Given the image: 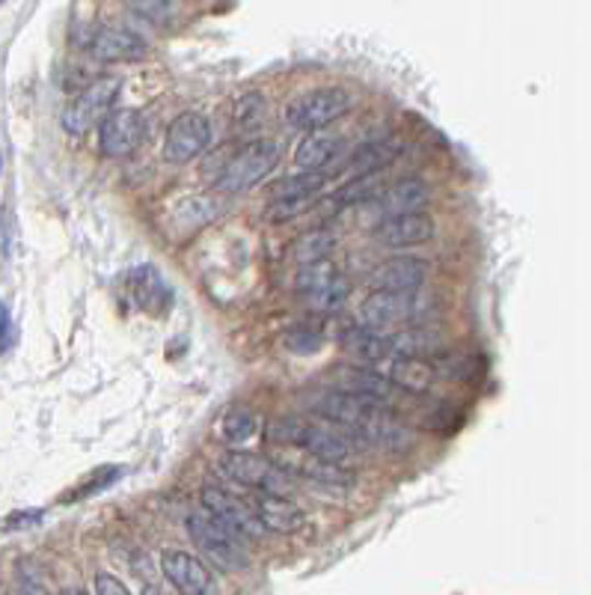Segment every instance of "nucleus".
<instances>
[{
  "label": "nucleus",
  "instance_id": "1",
  "mask_svg": "<svg viewBox=\"0 0 591 595\" xmlns=\"http://www.w3.org/2000/svg\"><path fill=\"white\" fill-rule=\"evenodd\" d=\"M312 411L324 417L327 423L339 426L342 432H348L352 438L363 434L366 441H375V444H392L401 434V426L390 405L375 403V399L327 390L312 399Z\"/></svg>",
  "mask_w": 591,
  "mask_h": 595
},
{
  "label": "nucleus",
  "instance_id": "2",
  "mask_svg": "<svg viewBox=\"0 0 591 595\" xmlns=\"http://www.w3.org/2000/svg\"><path fill=\"white\" fill-rule=\"evenodd\" d=\"M268 438L274 444H286L301 450L306 455H315L321 462L339 464L354 453L352 434L342 432L339 426L333 423H319V420H301V417H291V420H280V423L268 426Z\"/></svg>",
  "mask_w": 591,
  "mask_h": 595
},
{
  "label": "nucleus",
  "instance_id": "3",
  "mask_svg": "<svg viewBox=\"0 0 591 595\" xmlns=\"http://www.w3.org/2000/svg\"><path fill=\"white\" fill-rule=\"evenodd\" d=\"M188 536L200 548L202 557L223 572H244L250 565V554L244 548V539L235 536L230 527L214 521L209 513L188 515Z\"/></svg>",
  "mask_w": 591,
  "mask_h": 595
},
{
  "label": "nucleus",
  "instance_id": "4",
  "mask_svg": "<svg viewBox=\"0 0 591 595\" xmlns=\"http://www.w3.org/2000/svg\"><path fill=\"white\" fill-rule=\"evenodd\" d=\"M294 289H298L303 307L312 313H336L352 295V286L331 260L303 265L298 272V280H294Z\"/></svg>",
  "mask_w": 591,
  "mask_h": 595
},
{
  "label": "nucleus",
  "instance_id": "5",
  "mask_svg": "<svg viewBox=\"0 0 591 595\" xmlns=\"http://www.w3.org/2000/svg\"><path fill=\"white\" fill-rule=\"evenodd\" d=\"M280 162V146L268 137L250 141L232 155L226 167L218 176V188L226 194L250 191L253 185H259L268 173Z\"/></svg>",
  "mask_w": 591,
  "mask_h": 595
},
{
  "label": "nucleus",
  "instance_id": "6",
  "mask_svg": "<svg viewBox=\"0 0 591 595\" xmlns=\"http://www.w3.org/2000/svg\"><path fill=\"white\" fill-rule=\"evenodd\" d=\"M352 111V96L339 87H324V90H310L294 96L286 104V122L291 129H301V132H324L331 122Z\"/></svg>",
  "mask_w": 591,
  "mask_h": 595
},
{
  "label": "nucleus",
  "instance_id": "7",
  "mask_svg": "<svg viewBox=\"0 0 591 595\" xmlns=\"http://www.w3.org/2000/svg\"><path fill=\"white\" fill-rule=\"evenodd\" d=\"M221 471L230 476L232 483L253 488L259 495L289 497L291 476L282 474L268 455L247 453V450H230V453L221 455Z\"/></svg>",
  "mask_w": 591,
  "mask_h": 595
},
{
  "label": "nucleus",
  "instance_id": "8",
  "mask_svg": "<svg viewBox=\"0 0 591 595\" xmlns=\"http://www.w3.org/2000/svg\"><path fill=\"white\" fill-rule=\"evenodd\" d=\"M120 90V78H99V81H92L90 87H83V90L69 101L66 113H63V129H66L71 137H83L92 125H101V120L111 113Z\"/></svg>",
  "mask_w": 591,
  "mask_h": 595
},
{
  "label": "nucleus",
  "instance_id": "9",
  "mask_svg": "<svg viewBox=\"0 0 591 595\" xmlns=\"http://www.w3.org/2000/svg\"><path fill=\"white\" fill-rule=\"evenodd\" d=\"M149 134L146 117L134 108L111 111L99 125V150L104 158H129Z\"/></svg>",
  "mask_w": 591,
  "mask_h": 595
},
{
  "label": "nucleus",
  "instance_id": "10",
  "mask_svg": "<svg viewBox=\"0 0 591 595\" xmlns=\"http://www.w3.org/2000/svg\"><path fill=\"white\" fill-rule=\"evenodd\" d=\"M211 146V122L197 111L179 113L164 137V158L170 164H188Z\"/></svg>",
  "mask_w": 591,
  "mask_h": 595
},
{
  "label": "nucleus",
  "instance_id": "11",
  "mask_svg": "<svg viewBox=\"0 0 591 595\" xmlns=\"http://www.w3.org/2000/svg\"><path fill=\"white\" fill-rule=\"evenodd\" d=\"M160 572L167 577V584L179 595H218V577L200 557L188 551H164L160 554Z\"/></svg>",
  "mask_w": 591,
  "mask_h": 595
},
{
  "label": "nucleus",
  "instance_id": "12",
  "mask_svg": "<svg viewBox=\"0 0 591 595\" xmlns=\"http://www.w3.org/2000/svg\"><path fill=\"white\" fill-rule=\"evenodd\" d=\"M282 474L301 476V480H310L315 485H324V488H348L354 483V476L333 462H321L315 455H306L294 447H286L277 455H268Z\"/></svg>",
  "mask_w": 591,
  "mask_h": 595
},
{
  "label": "nucleus",
  "instance_id": "13",
  "mask_svg": "<svg viewBox=\"0 0 591 595\" xmlns=\"http://www.w3.org/2000/svg\"><path fill=\"white\" fill-rule=\"evenodd\" d=\"M202 506H205V513L214 518V521H221L223 527H230L235 536H259L261 527L256 525V515H253L250 504L244 500V497L232 495L221 485H205L202 488Z\"/></svg>",
  "mask_w": 591,
  "mask_h": 595
},
{
  "label": "nucleus",
  "instance_id": "14",
  "mask_svg": "<svg viewBox=\"0 0 591 595\" xmlns=\"http://www.w3.org/2000/svg\"><path fill=\"white\" fill-rule=\"evenodd\" d=\"M363 322L371 331L390 333V328L411 322L413 316L420 313V301L416 295H395V293H371L360 307Z\"/></svg>",
  "mask_w": 591,
  "mask_h": 595
},
{
  "label": "nucleus",
  "instance_id": "15",
  "mask_svg": "<svg viewBox=\"0 0 591 595\" xmlns=\"http://www.w3.org/2000/svg\"><path fill=\"white\" fill-rule=\"evenodd\" d=\"M428 277V265L420 256H395L387 260L371 272V286L375 293H395V295H416L422 283Z\"/></svg>",
  "mask_w": 591,
  "mask_h": 595
},
{
  "label": "nucleus",
  "instance_id": "16",
  "mask_svg": "<svg viewBox=\"0 0 591 595\" xmlns=\"http://www.w3.org/2000/svg\"><path fill=\"white\" fill-rule=\"evenodd\" d=\"M434 239V221L428 214L411 212V214H395V218H383L375 227V242L383 247H420V244L432 242Z\"/></svg>",
  "mask_w": 591,
  "mask_h": 595
},
{
  "label": "nucleus",
  "instance_id": "17",
  "mask_svg": "<svg viewBox=\"0 0 591 595\" xmlns=\"http://www.w3.org/2000/svg\"><path fill=\"white\" fill-rule=\"evenodd\" d=\"M333 378V390L345 396H360V399H375V403L390 405L392 396L399 394L387 375L375 373V370H366V366H339Z\"/></svg>",
  "mask_w": 591,
  "mask_h": 595
},
{
  "label": "nucleus",
  "instance_id": "18",
  "mask_svg": "<svg viewBox=\"0 0 591 595\" xmlns=\"http://www.w3.org/2000/svg\"><path fill=\"white\" fill-rule=\"evenodd\" d=\"M90 54L99 63H134L146 57V42L125 27H99L90 40Z\"/></svg>",
  "mask_w": 591,
  "mask_h": 595
},
{
  "label": "nucleus",
  "instance_id": "19",
  "mask_svg": "<svg viewBox=\"0 0 591 595\" xmlns=\"http://www.w3.org/2000/svg\"><path fill=\"white\" fill-rule=\"evenodd\" d=\"M250 509L256 515V525L261 527V533L265 530H271V533H298L303 521H306L303 509L291 497L259 495L250 504Z\"/></svg>",
  "mask_w": 591,
  "mask_h": 595
},
{
  "label": "nucleus",
  "instance_id": "20",
  "mask_svg": "<svg viewBox=\"0 0 591 595\" xmlns=\"http://www.w3.org/2000/svg\"><path fill=\"white\" fill-rule=\"evenodd\" d=\"M395 390L401 394H432V387L437 384V364H432L428 357H395L390 366V375Z\"/></svg>",
  "mask_w": 591,
  "mask_h": 595
},
{
  "label": "nucleus",
  "instance_id": "21",
  "mask_svg": "<svg viewBox=\"0 0 591 595\" xmlns=\"http://www.w3.org/2000/svg\"><path fill=\"white\" fill-rule=\"evenodd\" d=\"M342 152H345V141H342V137L327 132H312L298 143L294 164H298L303 173H321L324 167H331Z\"/></svg>",
  "mask_w": 591,
  "mask_h": 595
},
{
  "label": "nucleus",
  "instance_id": "22",
  "mask_svg": "<svg viewBox=\"0 0 591 595\" xmlns=\"http://www.w3.org/2000/svg\"><path fill=\"white\" fill-rule=\"evenodd\" d=\"M342 349L363 361V364H378V361H390L395 357V349H392V331H371V328H352L342 337Z\"/></svg>",
  "mask_w": 591,
  "mask_h": 595
},
{
  "label": "nucleus",
  "instance_id": "23",
  "mask_svg": "<svg viewBox=\"0 0 591 595\" xmlns=\"http://www.w3.org/2000/svg\"><path fill=\"white\" fill-rule=\"evenodd\" d=\"M425 202H428V188H425L422 179H404V183H395L390 185L387 191H381V197H378V206H381L383 218L420 212Z\"/></svg>",
  "mask_w": 591,
  "mask_h": 595
},
{
  "label": "nucleus",
  "instance_id": "24",
  "mask_svg": "<svg viewBox=\"0 0 591 595\" xmlns=\"http://www.w3.org/2000/svg\"><path fill=\"white\" fill-rule=\"evenodd\" d=\"M401 152V143L399 141H371L366 143V146H360V150L354 152L352 158V170L354 176H371V173H383V167L387 164L395 162V155Z\"/></svg>",
  "mask_w": 591,
  "mask_h": 595
},
{
  "label": "nucleus",
  "instance_id": "25",
  "mask_svg": "<svg viewBox=\"0 0 591 595\" xmlns=\"http://www.w3.org/2000/svg\"><path fill=\"white\" fill-rule=\"evenodd\" d=\"M336 232L331 230H312V232H303L301 239L294 242V247H291V253H294V260L303 265H312V263H321V260H327L331 256V251L336 247Z\"/></svg>",
  "mask_w": 591,
  "mask_h": 595
},
{
  "label": "nucleus",
  "instance_id": "26",
  "mask_svg": "<svg viewBox=\"0 0 591 595\" xmlns=\"http://www.w3.org/2000/svg\"><path fill=\"white\" fill-rule=\"evenodd\" d=\"M327 179L321 173H301V176H291L282 183L274 185L271 200H315L324 191Z\"/></svg>",
  "mask_w": 591,
  "mask_h": 595
},
{
  "label": "nucleus",
  "instance_id": "27",
  "mask_svg": "<svg viewBox=\"0 0 591 595\" xmlns=\"http://www.w3.org/2000/svg\"><path fill=\"white\" fill-rule=\"evenodd\" d=\"M223 438L230 444H247L250 438L259 434V417L250 411V408H232L226 417H223Z\"/></svg>",
  "mask_w": 591,
  "mask_h": 595
},
{
  "label": "nucleus",
  "instance_id": "28",
  "mask_svg": "<svg viewBox=\"0 0 591 595\" xmlns=\"http://www.w3.org/2000/svg\"><path fill=\"white\" fill-rule=\"evenodd\" d=\"M286 345H289V352L294 354H312L324 345V333H321L319 328H291V331L286 333Z\"/></svg>",
  "mask_w": 591,
  "mask_h": 595
},
{
  "label": "nucleus",
  "instance_id": "29",
  "mask_svg": "<svg viewBox=\"0 0 591 595\" xmlns=\"http://www.w3.org/2000/svg\"><path fill=\"white\" fill-rule=\"evenodd\" d=\"M92 474H96V476H90V483L80 485V488H75V492H71V495L66 497V500H83V497L92 495L96 488H104V485H111L113 480H116V476L122 474V471H120V467H111V471H108V476H101V474H104V467H101V471H92Z\"/></svg>",
  "mask_w": 591,
  "mask_h": 595
},
{
  "label": "nucleus",
  "instance_id": "30",
  "mask_svg": "<svg viewBox=\"0 0 591 595\" xmlns=\"http://www.w3.org/2000/svg\"><path fill=\"white\" fill-rule=\"evenodd\" d=\"M92 590H96V595H134L129 586L122 584L120 577L108 575V572H99V575H96Z\"/></svg>",
  "mask_w": 591,
  "mask_h": 595
},
{
  "label": "nucleus",
  "instance_id": "31",
  "mask_svg": "<svg viewBox=\"0 0 591 595\" xmlns=\"http://www.w3.org/2000/svg\"><path fill=\"white\" fill-rule=\"evenodd\" d=\"M131 10L141 12V15H149V19H158V24H164V21H170L176 7L172 3H134Z\"/></svg>",
  "mask_w": 591,
  "mask_h": 595
},
{
  "label": "nucleus",
  "instance_id": "32",
  "mask_svg": "<svg viewBox=\"0 0 591 595\" xmlns=\"http://www.w3.org/2000/svg\"><path fill=\"white\" fill-rule=\"evenodd\" d=\"M40 518H42L40 509H31V513H15V515H10V518H3V521H0V530H21V527L36 525Z\"/></svg>",
  "mask_w": 591,
  "mask_h": 595
},
{
  "label": "nucleus",
  "instance_id": "33",
  "mask_svg": "<svg viewBox=\"0 0 591 595\" xmlns=\"http://www.w3.org/2000/svg\"><path fill=\"white\" fill-rule=\"evenodd\" d=\"M12 343V319L10 310H7V304L0 301V354L7 352Z\"/></svg>",
  "mask_w": 591,
  "mask_h": 595
},
{
  "label": "nucleus",
  "instance_id": "34",
  "mask_svg": "<svg viewBox=\"0 0 591 595\" xmlns=\"http://www.w3.org/2000/svg\"><path fill=\"white\" fill-rule=\"evenodd\" d=\"M19 595H48V593H45V590H42V586L36 584V581H33V577H24V575H21V581H19Z\"/></svg>",
  "mask_w": 591,
  "mask_h": 595
},
{
  "label": "nucleus",
  "instance_id": "35",
  "mask_svg": "<svg viewBox=\"0 0 591 595\" xmlns=\"http://www.w3.org/2000/svg\"><path fill=\"white\" fill-rule=\"evenodd\" d=\"M143 595H164V593H160V590H155V586H146V590H143Z\"/></svg>",
  "mask_w": 591,
  "mask_h": 595
},
{
  "label": "nucleus",
  "instance_id": "36",
  "mask_svg": "<svg viewBox=\"0 0 591 595\" xmlns=\"http://www.w3.org/2000/svg\"><path fill=\"white\" fill-rule=\"evenodd\" d=\"M66 595H87V593H80V590H69V593Z\"/></svg>",
  "mask_w": 591,
  "mask_h": 595
},
{
  "label": "nucleus",
  "instance_id": "37",
  "mask_svg": "<svg viewBox=\"0 0 591 595\" xmlns=\"http://www.w3.org/2000/svg\"><path fill=\"white\" fill-rule=\"evenodd\" d=\"M0 170H3V158H0Z\"/></svg>",
  "mask_w": 591,
  "mask_h": 595
}]
</instances>
